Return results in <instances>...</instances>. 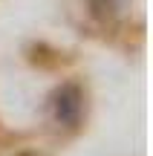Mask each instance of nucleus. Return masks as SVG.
I'll use <instances>...</instances> for the list:
<instances>
[{
    "mask_svg": "<svg viewBox=\"0 0 153 156\" xmlns=\"http://www.w3.org/2000/svg\"><path fill=\"white\" fill-rule=\"evenodd\" d=\"M84 113V93L78 84L67 81L52 93V119L61 127H78Z\"/></svg>",
    "mask_w": 153,
    "mask_h": 156,
    "instance_id": "obj_1",
    "label": "nucleus"
}]
</instances>
